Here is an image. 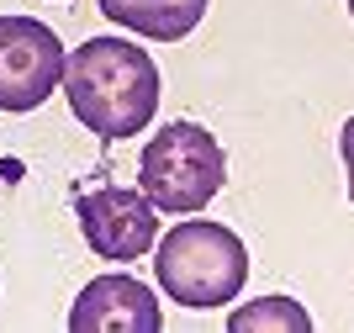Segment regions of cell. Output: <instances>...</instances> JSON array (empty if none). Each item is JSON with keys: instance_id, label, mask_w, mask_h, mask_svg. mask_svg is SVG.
Returning <instances> with one entry per match:
<instances>
[{"instance_id": "277c9868", "label": "cell", "mask_w": 354, "mask_h": 333, "mask_svg": "<svg viewBox=\"0 0 354 333\" xmlns=\"http://www.w3.org/2000/svg\"><path fill=\"white\" fill-rule=\"evenodd\" d=\"M64 43L37 16H0V111H37L64 85Z\"/></svg>"}, {"instance_id": "ba28073f", "label": "cell", "mask_w": 354, "mask_h": 333, "mask_svg": "<svg viewBox=\"0 0 354 333\" xmlns=\"http://www.w3.org/2000/svg\"><path fill=\"white\" fill-rule=\"evenodd\" d=\"M227 328L233 333H307L312 318H307V307L291 302V296H265V302H249V307H233V318H227Z\"/></svg>"}, {"instance_id": "5b68a950", "label": "cell", "mask_w": 354, "mask_h": 333, "mask_svg": "<svg viewBox=\"0 0 354 333\" xmlns=\"http://www.w3.org/2000/svg\"><path fill=\"white\" fill-rule=\"evenodd\" d=\"M74 217H80V233L85 244L101 254V260H143L148 249L159 244V206L148 201L143 190L127 186H95L74 201Z\"/></svg>"}, {"instance_id": "6da1fadb", "label": "cell", "mask_w": 354, "mask_h": 333, "mask_svg": "<svg viewBox=\"0 0 354 333\" xmlns=\"http://www.w3.org/2000/svg\"><path fill=\"white\" fill-rule=\"evenodd\" d=\"M159 64L122 37H90L64 58V96L80 127L101 138H133L159 111Z\"/></svg>"}, {"instance_id": "52a82bcc", "label": "cell", "mask_w": 354, "mask_h": 333, "mask_svg": "<svg viewBox=\"0 0 354 333\" xmlns=\"http://www.w3.org/2000/svg\"><path fill=\"white\" fill-rule=\"evenodd\" d=\"M117 27L138 32V37H153V43H180L201 27L212 0H95Z\"/></svg>"}, {"instance_id": "3957f363", "label": "cell", "mask_w": 354, "mask_h": 333, "mask_svg": "<svg viewBox=\"0 0 354 333\" xmlns=\"http://www.w3.org/2000/svg\"><path fill=\"white\" fill-rule=\"evenodd\" d=\"M227 180V154L212 138L207 127L196 122H164L153 138L143 143V159H138V186L159 212L169 217H185V212H201Z\"/></svg>"}, {"instance_id": "7a4b0ae2", "label": "cell", "mask_w": 354, "mask_h": 333, "mask_svg": "<svg viewBox=\"0 0 354 333\" xmlns=\"http://www.w3.org/2000/svg\"><path fill=\"white\" fill-rule=\"evenodd\" d=\"M153 276L164 296L180 307H227L249 280V249L233 228L212 217L175 222L153 254Z\"/></svg>"}, {"instance_id": "8992f818", "label": "cell", "mask_w": 354, "mask_h": 333, "mask_svg": "<svg viewBox=\"0 0 354 333\" xmlns=\"http://www.w3.org/2000/svg\"><path fill=\"white\" fill-rule=\"evenodd\" d=\"M164 312L143 280L122 276H95L80 302L69 307V333H159Z\"/></svg>"}]
</instances>
